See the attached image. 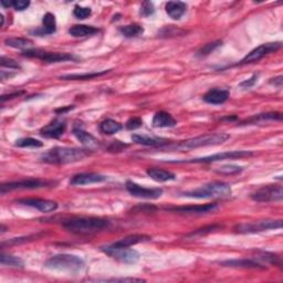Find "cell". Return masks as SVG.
<instances>
[{"mask_svg":"<svg viewBox=\"0 0 283 283\" xmlns=\"http://www.w3.org/2000/svg\"><path fill=\"white\" fill-rule=\"evenodd\" d=\"M110 221L96 217H77L65 220L62 226L75 235H92L101 232L110 227Z\"/></svg>","mask_w":283,"mask_h":283,"instance_id":"1","label":"cell"},{"mask_svg":"<svg viewBox=\"0 0 283 283\" xmlns=\"http://www.w3.org/2000/svg\"><path fill=\"white\" fill-rule=\"evenodd\" d=\"M92 154L91 149L74 147H55L41 155V160L48 164H70L83 160Z\"/></svg>","mask_w":283,"mask_h":283,"instance_id":"2","label":"cell"},{"mask_svg":"<svg viewBox=\"0 0 283 283\" xmlns=\"http://www.w3.org/2000/svg\"><path fill=\"white\" fill-rule=\"evenodd\" d=\"M185 197L190 198H223L231 195L230 185L224 182H212L206 185H203L202 187L185 192Z\"/></svg>","mask_w":283,"mask_h":283,"instance_id":"3","label":"cell"},{"mask_svg":"<svg viewBox=\"0 0 283 283\" xmlns=\"http://www.w3.org/2000/svg\"><path fill=\"white\" fill-rule=\"evenodd\" d=\"M45 267L50 270L77 273L84 268V262L77 256L62 253V255H56L48 259Z\"/></svg>","mask_w":283,"mask_h":283,"instance_id":"4","label":"cell"},{"mask_svg":"<svg viewBox=\"0 0 283 283\" xmlns=\"http://www.w3.org/2000/svg\"><path fill=\"white\" fill-rule=\"evenodd\" d=\"M230 139V135L226 133H214V134H206L197 138L189 139L184 141L182 143L168 146L169 149H193L198 147H205V146H213L220 145L224 142Z\"/></svg>","mask_w":283,"mask_h":283,"instance_id":"5","label":"cell"},{"mask_svg":"<svg viewBox=\"0 0 283 283\" xmlns=\"http://www.w3.org/2000/svg\"><path fill=\"white\" fill-rule=\"evenodd\" d=\"M56 182L47 179H39V178H26L18 180V182H10L1 184L0 186V193L4 195L8 192H12V190H20V189H38L43 187H51L56 185Z\"/></svg>","mask_w":283,"mask_h":283,"instance_id":"6","label":"cell"},{"mask_svg":"<svg viewBox=\"0 0 283 283\" xmlns=\"http://www.w3.org/2000/svg\"><path fill=\"white\" fill-rule=\"evenodd\" d=\"M253 155V152L250 150H229V152H223V153H218L211 156H206V157L202 158H193V159H187V160H174V164H180V163H213V162H220V160L224 159H240L245 157H250Z\"/></svg>","mask_w":283,"mask_h":283,"instance_id":"7","label":"cell"},{"mask_svg":"<svg viewBox=\"0 0 283 283\" xmlns=\"http://www.w3.org/2000/svg\"><path fill=\"white\" fill-rule=\"evenodd\" d=\"M23 57L36 58L48 63H57V62H66V61H77L79 58L70 55V53H60V52H47L38 49H29L22 52Z\"/></svg>","mask_w":283,"mask_h":283,"instance_id":"8","label":"cell"},{"mask_svg":"<svg viewBox=\"0 0 283 283\" xmlns=\"http://www.w3.org/2000/svg\"><path fill=\"white\" fill-rule=\"evenodd\" d=\"M101 249L107 256H110L111 258H113V259L122 263H126V265H134L141 258L140 253L136 251L135 249H132L130 247L116 248L112 246H106L102 247Z\"/></svg>","mask_w":283,"mask_h":283,"instance_id":"9","label":"cell"},{"mask_svg":"<svg viewBox=\"0 0 283 283\" xmlns=\"http://www.w3.org/2000/svg\"><path fill=\"white\" fill-rule=\"evenodd\" d=\"M281 228L282 220H259L255 222H246L238 224V226L235 227V230L239 233H257Z\"/></svg>","mask_w":283,"mask_h":283,"instance_id":"10","label":"cell"},{"mask_svg":"<svg viewBox=\"0 0 283 283\" xmlns=\"http://www.w3.org/2000/svg\"><path fill=\"white\" fill-rule=\"evenodd\" d=\"M251 199L258 203L281 202L283 199V188L281 185H268L253 193Z\"/></svg>","mask_w":283,"mask_h":283,"instance_id":"11","label":"cell"},{"mask_svg":"<svg viewBox=\"0 0 283 283\" xmlns=\"http://www.w3.org/2000/svg\"><path fill=\"white\" fill-rule=\"evenodd\" d=\"M281 47H282L281 42L265 43V45L257 47L256 49H253L250 53H248V55L239 62V65H248V63H255L260 61L262 58H265L266 56L270 55V53L279 50Z\"/></svg>","mask_w":283,"mask_h":283,"instance_id":"12","label":"cell"},{"mask_svg":"<svg viewBox=\"0 0 283 283\" xmlns=\"http://www.w3.org/2000/svg\"><path fill=\"white\" fill-rule=\"evenodd\" d=\"M126 189L128 192L136 198L144 199H158L163 195L162 188H145L140 186L139 184L128 180L126 182Z\"/></svg>","mask_w":283,"mask_h":283,"instance_id":"13","label":"cell"},{"mask_svg":"<svg viewBox=\"0 0 283 283\" xmlns=\"http://www.w3.org/2000/svg\"><path fill=\"white\" fill-rule=\"evenodd\" d=\"M17 204L38 209L41 212H52L58 209V204L53 201L42 198H21L16 201Z\"/></svg>","mask_w":283,"mask_h":283,"instance_id":"14","label":"cell"},{"mask_svg":"<svg viewBox=\"0 0 283 283\" xmlns=\"http://www.w3.org/2000/svg\"><path fill=\"white\" fill-rule=\"evenodd\" d=\"M105 180H107V177L104 175L97 173H82L74 175L70 180V185L71 186H83V185L103 183Z\"/></svg>","mask_w":283,"mask_h":283,"instance_id":"15","label":"cell"},{"mask_svg":"<svg viewBox=\"0 0 283 283\" xmlns=\"http://www.w3.org/2000/svg\"><path fill=\"white\" fill-rule=\"evenodd\" d=\"M218 208V204H206V205H192V206H179V207H169L166 208V211L174 212L178 213H206L216 211Z\"/></svg>","mask_w":283,"mask_h":283,"instance_id":"16","label":"cell"},{"mask_svg":"<svg viewBox=\"0 0 283 283\" xmlns=\"http://www.w3.org/2000/svg\"><path fill=\"white\" fill-rule=\"evenodd\" d=\"M67 130L66 122L60 120H53L51 123L46 125L40 130V134L48 139H59L65 134Z\"/></svg>","mask_w":283,"mask_h":283,"instance_id":"17","label":"cell"},{"mask_svg":"<svg viewBox=\"0 0 283 283\" xmlns=\"http://www.w3.org/2000/svg\"><path fill=\"white\" fill-rule=\"evenodd\" d=\"M229 96H230V93H229L228 90L212 89L209 90L207 93L203 96V100L209 104L220 105L229 99Z\"/></svg>","mask_w":283,"mask_h":283,"instance_id":"18","label":"cell"},{"mask_svg":"<svg viewBox=\"0 0 283 283\" xmlns=\"http://www.w3.org/2000/svg\"><path fill=\"white\" fill-rule=\"evenodd\" d=\"M220 265L223 267H230V268H245V269H266V266H263L260 262H257L252 259L226 260L222 261Z\"/></svg>","mask_w":283,"mask_h":283,"instance_id":"19","label":"cell"},{"mask_svg":"<svg viewBox=\"0 0 283 283\" xmlns=\"http://www.w3.org/2000/svg\"><path fill=\"white\" fill-rule=\"evenodd\" d=\"M73 135L81 142L82 145H84L87 149H92L95 147H99V141H97L93 135L87 133L81 128H74L73 129Z\"/></svg>","mask_w":283,"mask_h":283,"instance_id":"20","label":"cell"},{"mask_svg":"<svg viewBox=\"0 0 283 283\" xmlns=\"http://www.w3.org/2000/svg\"><path fill=\"white\" fill-rule=\"evenodd\" d=\"M57 31V21L55 14H52L51 12H47L42 19V28L38 29L37 31H35L36 35L38 36H47V35H52Z\"/></svg>","mask_w":283,"mask_h":283,"instance_id":"21","label":"cell"},{"mask_svg":"<svg viewBox=\"0 0 283 283\" xmlns=\"http://www.w3.org/2000/svg\"><path fill=\"white\" fill-rule=\"evenodd\" d=\"M166 12L174 20H179L187 10V4L183 1H169L166 3Z\"/></svg>","mask_w":283,"mask_h":283,"instance_id":"22","label":"cell"},{"mask_svg":"<svg viewBox=\"0 0 283 283\" xmlns=\"http://www.w3.org/2000/svg\"><path fill=\"white\" fill-rule=\"evenodd\" d=\"M176 124V120L165 111L157 112L153 118V125L155 128H173Z\"/></svg>","mask_w":283,"mask_h":283,"instance_id":"23","label":"cell"},{"mask_svg":"<svg viewBox=\"0 0 283 283\" xmlns=\"http://www.w3.org/2000/svg\"><path fill=\"white\" fill-rule=\"evenodd\" d=\"M100 30L95 27L86 26V24H75L69 29V33L74 38H84L91 37L99 33Z\"/></svg>","mask_w":283,"mask_h":283,"instance_id":"24","label":"cell"},{"mask_svg":"<svg viewBox=\"0 0 283 283\" xmlns=\"http://www.w3.org/2000/svg\"><path fill=\"white\" fill-rule=\"evenodd\" d=\"M146 174H147L153 180H155V182L158 183L170 182V180L176 179V175L174 173L160 168H148L146 170Z\"/></svg>","mask_w":283,"mask_h":283,"instance_id":"25","label":"cell"},{"mask_svg":"<svg viewBox=\"0 0 283 283\" xmlns=\"http://www.w3.org/2000/svg\"><path fill=\"white\" fill-rule=\"evenodd\" d=\"M132 141L136 144H141L145 146H160V147L168 143V141L165 139L150 138V136L147 135H140V134L132 135Z\"/></svg>","mask_w":283,"mask_h":283,"instance_id":"26","label":"cell"},{"mask_svg":"<svg viewBox=\"0 0 283 283\" xmlns=\"http://www.w3.org/2000/svg\"><path fill=\"white\" fill-rule=\"evenodd\" d=\"M149 239H150V237L145 236V235H131V236H128L123 239H121V240H119V241L112 243V245H110V246L116 247V248L132 247L134 245H138V243L147 241V240H149Z\"/></svg>","mask_w":283,"mask_h":283,"instance_id":"27","label":"cell"},{"mask_svg":"<svg viewBox=\"0 0 283 283\" xmlns=\"http://www.w3.org/2000/svg\"><path fill=\"white\" fill-rule=\"evenodd\" d=\"M122 129H123V125L111 119H106L103 122H101L100 124V131L106 135H113L120 132Z\"/></svg>","mask_w":283,"mask_h":283,"instance_id":"28","label":"cell"},{"mask_svg":"<svg viewBox=\"0 0 283 283\" xmlns=\"http://www.w3.org/2000/svg\"><path fill=\"white\" fill-rule=\"evenodd\" d=\"M4 45L14 49H22L26 51L33 46V42L27 38H8L4 40Z\"/></svg>","mask_w":283,"mask_h":283,"instance_id":"29","label":"cell"},{"mask_svg":"<svg viewBox=\"0 0 283 283\" xmlns=\"http://www.w3.org/2000/svg\"><path fill=\"white\" fill-rule=\"evenodd\" d=\"M119 30L122 33V36H124L125 38H136V37H140L143 35L144 28L140 26V24L133 23V24H128V26L121 27Z\"/></svg>","mask_w":283,"mask_h":283,"instance_id":"30","label":"cell"},{"mask_svg":"<svg viewBox=\"0 0 283 283\" xmlns=\"http://www.w3.org/2000/svg\"><path fill=\"white\" fill-rule=\"evenodd\" d=\"M110 70H106V71H101V72H91V73H83V74H67V75H62L60 76V79L62 80H73V81H76V80H92L94 79V77L97 76H101V75H104L106 73H109Z\"/></svg>","mask_w":283,"mask_h":283,"instance_id":"31","label":"cell"},{"mask_svg":"<svg viewBox=\"0 0 283 283\" xmlns=\"http://www.w3.org/2000/svg\"><path fill=\"white\" fill-rule=\"evenodd\" d=\"M256 258L260 261L261 265H263V263H268V265H275V266L281 265L280 257H278L277 255H275V253L261 251L258 253V256Z\"/></svg>","mask_w":283,"mask_h":283,"instance_id":"32","label":"cell"},{"mask_svg":"<svg viewBox=\"0 0 283 283\" xmlns=\"http://www.w3.org/2000/svg\"><path fill=\"white\" fill-rule=\"evenodd\" d=\"M0 263H1L2 266H8L12 268H23V261L20 258L10 255H4V253H1V256H0Z\"/></svg>","mask_w":283,"mask_h":283,"instance_id":"33","label":"cell"},{"mask_svg":"<svg viewBox=\"0 0 283 283\" xmlns=\"http://www.w3.org/2000/svg\"><path fill=\"white\" fill-rule=\"evenodd\" d=\"M14 146H17V147H23V148H28V147L39 148V147H42L43 143L39 140H36V139L24 138V139H20V140L16 141Z\"/></svg>","mask_w":283,"mask_h":283,"instance_id":"34","label":"cell"},{"mask_svg":"<svg viewBox=\"0 0 283 283\" xmlns=\"http://www.w3.org/2000/svg\"><path fill=\"white\" fill-rule=\"evenodd\" d=\"M243 170L242 167L240 166H236V165H223L221 167H218L217 169H214V172L217 174H220V175H237V174H240Z\"/></svg>","mask_w":283,"mask_h":283,"instance_id":"35","label":"cell"},{"mask_svg":"<svg viewBox=\"0 0 283 283\" xmlns=\"http://www.w3.org/2000/svg\"><path fill=\"white\" fill-rule=\"evenodd\" d=\"M222 45V41L218 40V41H214L212 43H208V45H205L204 47L201 48V50L197 52V56L198 57H206L208 55H211V53L214 50V49H217L218 47H220Z\"/></svg>","mask_w":283,"mask_h":283,"instance_id":"36","label":"cell"},{"mask_svg":"<svg viewBox=\"0 0 283 283\" xmlns=\"http://www.w3.org/2000/svg\"><path fill=\"white\" fill-rule=\"evenodd\" d=\"M268 120H282V115L280 113H267V114H259L257 116H253L249 121H247L248 123H255L257 121H268Z\"/></svg>","mask_w":283,"mask_h":283,"instance_id":"37","label":"cell"},{"mask_svg":"<svg viewBox=\"0 0 283 283\" xmlns=\"http://www.w3.org/2000/svg\"><path fill=\"white\" fill-rule=\"evenodd\" d=\"M73 14H74V17L77 19H86L89 18L91 14H92V9L89 7H81L77 4V6L74 7V10H73Z\"/></svg>","mask_w":283,"mask_h":283,"instance_id":"38","label":"cell"},{"mask_svg":"<svg viewBox=\"0 0 283 283\" xmlns=\"http://www.w3.org/2000/svg\"><path fill=\"white\" fill-rule=\"evenodd\" d=\"M154 12H155V7H154L153 2L145 1V2L142 3L141 10H140L141 16L149 17V16H152V14H154Z\"/></svg>","mask_w":283,"mask_h":283,"instance_id":"39","label":"cell"},{"mask_svg":"<svg viewBox=\"0 0 283 283\" xmlns=\"http://www.w3.org/2000/svg\"><path fill=\"white\" fill-rule=\"evenodd\" d=\"M0 65H1L2 68H9V69H12V70L21 69L20 65H19L16 60L10 59V58H6V57H1Z\"/></svg>","mask_w":283,"mask_h":283,"instance_id":"40","label":"cell"},{"mask_svg":"<svg viewBox=\"0 0 283 283\" xmlns=\"http://www.w3.org/2000/svg\"><path fill=\"white\" fill-rule=\"evenodd\" d=\"M143 125V121L140 118H131L128 122H126V129L130 130V131H133V130H138L140 129L141 126Z\"/></svg>","mask_w":283,"mask_h":283,"instance_id":"41","label":"cell"},{"mask_svg":"<svg viewBox=\"0 0 283 283\" xmlns=\"http://www.w3.org/2000/svg\"><path fill=\"white\" fill-rule=\"evenodd\" d=\"M258 77H259V74H253L251 77H249V79L241 82L240 84H239V87H241V89H243V90L251 89V87L257 83Z\"/></svg>","mask_w":283,"mask_h":283,"instance_id":"42","label":"cell"},{"mask_svg":"<svg viewBox=\"0 0 283 283\" xmlns=\"http://www.w3.org/2000/svg\"><path fill=\"white\" fill-rule=\"evenodd\" d=\"M29 6H30V1H26V0H14L12 1V7L17 11L26 10Z\"/></svg>","mask_w":283,"mask_h":283,"instance_id":"43","label":"cell"},{"mask_svg":"<svg viewBox=\"0 0 283 283\" xmlns=\"http://www.w3.org/2000/svg\"><path fill=\"white\" fill-rule=\"evenodd\" d=\"M125 147H128V145L121 143L120 141H114L109 147V149L110 152H121V150H123Z\"/></svg>","mask_w":283,"mask_h":283,"instance_id":"44","label":"cell"},{"mask_svg":"<svg viewBox=\"0 0 283 283\" xmlns=\"http://www.w3.org/2000/svg\"><path fill=\"white\" fill-rule=\"evenodd\" d=\"M107 281H111V282H144L145 280L143 279H135V278H125V279H111V280H107Z\"/></svg>","mask_w":283,"mask_h":283,"instance_id":"45","label":"cell"},{"mask_svg":"<svg viewBox=\"0 0 283 283\" xmlns=\"http://www.w3.org/2000/svg\"><path fill=\"white\" fill-rule=\"evenodd\" d=\"M283 77L280 75V76H278V77H275V79H271V81H270V83L271 84H273V85H277L278 87H281V85H282V80Z\"/></svg>","mask_w":283,"mask_h":283,"instance_id":"46","label":"cell"},{"mask_svg":"<svg viewBox=\"0 0 283 283\" xmlns=\"http://www.w3.org/2000/svg\"><path fill=\"white\" fill-rule=\"evenodd\" d=\"M20 94H22V92H14L13 94H8V95H2L1 96V102H4V101H7L9 99H13V97H16V96H19Z\"/></svg>","mask_w":283,"mask_h":283,"instance_id":"47","label":"cell"},{"mask_svg":"<svg viewBox=\"0 0 283 283\" xmlns=\"http://www.w3.org/2000/svg\"><path fill=\"white\" fill-rule=\"evenodd\" d=\"M73 109V106H68L67 109H60V110H57L56 112L57 113H65L66 111H69V110H72Z\"/></svg>","mask_w":283,"mask_h":283,"instance_id":"48","label":"cell"},{"mask_svg":"<svg viewBox=\"0 0 283 283\" xmlns=\"http://www.w3.org/2000/svg\"><path fill=\"white\" fill-rule=\"evenodd\" d=\"M13 75H14V74H8L7 76H8V77H11V76H13ZM4 77H6V74H4V72L1 71V80H4Z\"/></svg>","mask_w":283,"mask_h":283,"instance_id":"49","label":"cell"},{"mask_svg":"<svg viewBox=\"0 0 283 283\" xmlns=\"http://www.w3.org/2000/svg\"><path fill=\"white\" fill-rule=\"evenodd\" d=\"M0 18H1V26H3V22H4V18H3V14H0Z\"/></svg>","mask_w":283,"mask_h":283,"instance_id":"50","label":"cell"}]
</instances>
